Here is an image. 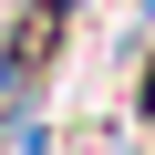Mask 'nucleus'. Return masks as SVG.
Returning a JSON list of instances; mask_svg holds the SVG:
<instances>
[{
    "mask_svg": "<svg viewBox=\"0 0 155 155\" xmlns=\"http://www.w3.org/2000/svg\"><path fill=\"white\" fill-rule=\"evenodd\" d=\"M145 114H155V83H145Z\"/></svg>",
    "mask_w": 155,
    "mask_h": 155,
    "instance_id": "nucleus-1",
    "label": "nucleus"
}]
</instances>
